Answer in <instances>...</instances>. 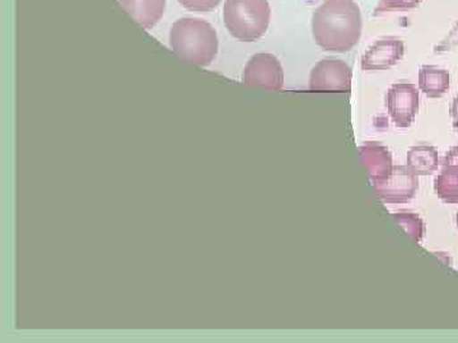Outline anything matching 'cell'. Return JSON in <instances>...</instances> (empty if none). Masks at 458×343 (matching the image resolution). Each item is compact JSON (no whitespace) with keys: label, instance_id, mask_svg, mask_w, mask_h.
<instances>
[{"label":"cell","instance_id":"1","mask_svg":"<svg viewBox=\"0 0 458 343\" xmlns=\"http://www.w3.org/2000/svg\"><path fill=\"white\" fill-rule=\"evenodd\" d=\"M363 21L354 0H324L312 16V35L321 49L348 53L360 40Z\"/></svg>","mask_w":458,"mask_h":343},{"label":"cell","instance_id":"2","mask_svg":"<svg viewBox=\"0 0 458 343\" xmlns=\"http://www.w3.org/2000/svg\"><path fill=\"white\" fill-rule=\"evenodd\" d=\"M171 49L183 62L199 66L212 64L218 54V35L207 21L181 18L171 27Z\"/></svg>","mask_w":458,"mask_h":343},{"label":"cell","instance_id":"3","mask_svg":"<svg viewBox=\"0 0 458 343\" xmlns=\"http://www.w3.org/2000/svg\"><path fill=\"white\" fill-rule=\"evenodd\" d=\"M271 9L267 0H225L223 21L232 38L254 42L269 29Z\"/></svg>","mask_w":458,"mask_h":343},{"label":"cell","instance_id":"4","mask_svg":"<svg viewBox=\"0 0 458 343\" xmlns=\"http://www.w3.org/2000/svg\"><path fill=\"white\" fill-rule=\"evenodd\" d=\"M386 106L397 128H410L420 106L417 87L410 83L393 84L386 96Z\"/></svg>","mask_w":458,"mask_h":343},{"label":"cell","instance_id":"5","mask_svg":"<svg viewBox=\"0 0 458 343\" xmlns=\"http://www.w3.org/2000/svg\"><path fill=\"white\" fill-rule=\"evenodd\" d=\"M246 86L279 90L284 86V71L273 54H256L247 62L242 74Z\"/></svg>","mask_w":458,"mask_h":343},{"label":"cell","instance_id":"6","mask_svg":"<svg viewBox=\"0 0 458 343\" xmlns=\"http://www.w3.org/2000/svg\"><path fill=\"white\" fill-rule=\"evenodd\" d=\"M377 197L387 204H403L417 195L419 180L408 165H394L393 173L384 182L373 185Z\"/></svg>","mask_w":458,"mask_h":343},{"label":"cell","instance_id":"7","mask_svg":"<svg viewBox=\"0 0 458 343\" xmlns=\"http://www.w3.org/2000/svg\"><path fill=\"white\" fill-rule=\"evenodd\" d=\"M352 68L335 57L322 59L313 66L310 74V89L349 90L352 89Z\"/></svg>","mask_w":458,"mask_h":343},{"label":"cell","instance_id":"8","mask_svg":"<svg viewBox=\"0 0 458 343\" xmlns=\"http://www.w3.org/2000/svg\"><path fill=\"white\" fill-rule=\"evenodd\" d=\"M405 55V45L397 38H385L373 42L361 56L360 66L366 71L393 68Z\"/></svg>","mask_w":458,"mask_h":343},{"label":"cell","instance_id":"9","mask_svg":"<svg viewBox=\"0 0 458 343\" xmlns=\"http://www.w3.org/2000/svg\"><path fill=\"white\" fill-rule=\"evenodd\" d=\"M360 163L369 173L373 185L384 182L394 171L393 155L387 146L376 141H369L360 147Z\"/></svg>","mask_w":458,"mask_h":343},{"label":"cell","instance_id":"10","mask_svg":"<svg viewBox=\"0 0 458 343\" xmlns=\"http://www.w3.org/2000/svg\"><path fill=\"white\" fill-rule=\"evenodd\" d=\"M135 22L144 29H153L164 16L165 0H119Z\"/></svg>","mask_w":458,"mask_h":343},{"label":"cell","instance_id":"11","mask_svg":"<svg viewBox=\"0 0 458 343\" xmlns=\"http://www.w3.org/2000/svg\"><path fill=\"white\" fill-rule=\"evenodd\" d=\"M451 75L445 69L434 65L421 66L419 88L429 98H441L450 90Z\"/></svg>","mask_w":458,"mask_h":343},{"label":"cell","instance_id":"12","mask_svg":"<svg viewBox=\"0 0 458 343\" xmlns=\"http://www.w3.org/2000/svg\"><path fill=\"white\" fill-rule=\"evenodd\" d=\"M408 167L417 176H430L439 167V155L436 147L417 146L410 147L408 152Z\"/></svg>","mask_w":458,"mask_h":343},{"label":"cell","instance_id":"13","mask_svg":"<svg viewBox=\"0 0 458 343\" xmlns=\"http://www.w3.org/2000/svg\"><path fill=\"white\" fill-rule=\"evenodd\" d=\"M434 189L445 203L458 204V164H443L434 180Z\"/></svg>","mask_w":458,"mask_h":343},{"label":"cell","instance_id":"14","mask_svg":"<svg viewBox=\"0 0 458 343\" xmlns=\"http://www.w3.org/2000/svg\"><path fill=\"white\" fill-rule=\"evenodd\" d=\"M394 221L408 233L414 242L420 243L426 234V224L418 213L399 212L393 213Z\"/></svg>","mask_w":458,"mask_h":343},{"label":"cell","instance_id":"15","mask_svg":"<svg viewBox=\"0 0 458 343\" xmlns=\"http://www.w3.org/2000/svg\"><path fill=\"white\" fill-rule=\"evenodd\" d=\"M420 3L421 0H381L377 5L376 14L381 13V12L410 11V9L417 8Z\"/></svg>","mask_w":458,"mask_h":343},{"label":"cell","instance_id":"16","mask_svg":"<svg viewBox=\"0 0 458 343\" xmlns=\"http://www.w3.org/2000/svg\"><path fill=\"white\" fill-rule=\"evenodd\" d=\"M183 8L194 12H210L218 7L221 0H179Z\"/></svg>","mask_w":458,"mask_h":343},{"label":"cell","instance_id":"17","mask_svg":"<svg viewBox=\"0 0 458 343\" xmlns=\"http://www.w3.org/2000/svg\"><path fill=\"white\" fill-rule=\"evenodd\" d=\"M456 46H458V21L454 29H452L448 38H445L438 47H437V53H443V51H448Z\"/></svg>","mask_w":458,"mask_h":343},{"label":"cell","instance_id":"18","mask_svg":"<svg viewBox=\"0 0 458 343\" xmlns=\"http://www.w3.org/2000/svg\"><path fill=\"white\" fill-rule=\"evenodd\" d=\"M443 164H458V146L451 147L445 156Z\"/></svg>","mask_w":458,"mask_h":343},{"label":"cell","instance_id":"19","mask_svg":"<svg viewBox=\"0 0 458 343\" xmlns=\"http://www.w3.org/2000/svg\"><path fill=\"white\" fill-rule=\"evenodd\" d=\"M450 113L452 119H454V125H458V95L456 97L452 99L451 108H450Z\"/></svg>","mask_w":458,"mask_h":343},{"label":"cell","instance_id":"20","mask_svg":"<svg viewBox=\"0 0 458 343\" xmlns=\"http://www.w3.org/2000/svg\"><path fill=\"white\" fill-rule=\"evenodd\" d=\"M456 224H457V227H458V213H457V215H456Z\"/></svg>","mask_w":458,"mask_h":343}]
</instances>
